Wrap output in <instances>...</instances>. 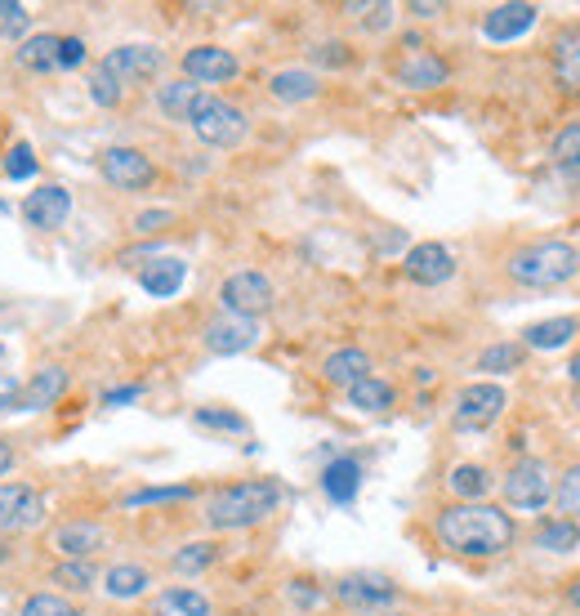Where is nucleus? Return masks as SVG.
I'll list each match as a JSON object with an SVG mask.
<instances>
[{
    "instance_id": "1",
    "label": "nucleus",
    "mask_w": 580,
    "mask_h": 616,
    "mask_svg": "<svg viewBox=\"0 0 580 616\" xmlns=\"http://www.w3.org/2000/svg\"><path fill=\"white\" fill-rule=\"evenodd\" d=\"M518 528L505 510L496 505H446L437 514V541L464 558H492V554H505L514 545Z\"/></svg>"
},
{
    "instance_id": "2",
    "label": "nucleus",
    "mask_w": 580,
    "mask_h": 616,
    "mask_svg": "<svg viewBox=\"0 0 580 616\" xmlns=\"http://www.w3.org/2000/svg\"><path fill=\"white\" fill-rule=\"evenodd\" d=\"M282 505V482L273 478H251V482H232L223 491H214L205 505V523L214 532H242L264 523L273 510Z\"/></svg>"
},
{
    "instance_id": "3",
    "label": "nucleus",
    "mask_w": 580,
    "mask_h": 616,
    "mask_svg": "<svg viewBox=\"0 0 580 616\" xmlns=\"http://www.w3.org/2000/svg\"><path fill=\"white\" fill-rule=\"evenodd\" d=\"M580 273V251L567 241H531L509 255V278L531 291H558Z\"/></svg>"
},
{
    "instance_id": "4",
    "label": "nucleus",
    "mask_w": 580,
    "mask_h": 616,
    "mask_svg": "<svg viewBox=\"0 0 580 616\" xmlns=\"http://www.w3.org/2000/svg\"><path fill=\"white\" fill-rule=\"evenodd\" d=\"M188 126H192L197 139L210 144V148H238V144L246 139V116L232 107V103L214 98V94H205V98L197 103V112H192Z\"/></svg>"
},
{
    "instance_id": "5",
    "label": "nucleus",
    "mask_w": 580,
    "mask_h": 616,
    "mask_svg": "<svg viewBox=\"0 0 580 616\" xmlns=\"http://www.w3.org/2000/svg\"><path fill=\"white\" fill-rule=\"evenodd\" d=\"M505 501L523 514H536L553 501V478L540 460H518L509 473H505Z\"/></svg>"
},
{
    "instance_id": "6",
    "label": "nucleus",
    "mask_w": 580,
    "mask_h": 616,
    "mask_svg": "<svg viewBox=\"0 0 580 616\" xmlns=\"http://www.w3.org/2000/svg\"><path fill=\"white\" fill-rule=\"evenodd\" d=\"M219 300H223V313H232V317H260V313H268L273 309V282L264 278V273H255V269H246V273H232L223 286H219Z\"/></svg>"
},
{
    "instance_id": "7",
    "label": "nucleus",
    "mask_w": 580,
    "mask_h": 616,
    "mask_svg": "<svg viewBox=\"0 0 580 616\" xmlns=\"http://www.w3.org/2000/svg\"><path fill=\"white\" fill-rule=\"evenodd\" d=\"M505 389L500 385H492V380H478V385H464L460 389V398H455V429H464V434H474V429H487V425H496L500 420V411H505Z\"/></svg>"
},
{
    "instance_id": "8",
    "label": "nucleus",
    "mask_w": 580,
    "mask_h": 616,
    "mask_svg": "<svg viewBox=\"0 0 580 616\" xmlns=\"http://www.w3.org/2000/svg\"><path fill=\"white\" fill-rule=\"evenodd\" d=\"M45 519V501H41V491L28 487V482H10V487H0V536H10V532H28Z\"/></svg>"
},
{
    "instance_id": "9",
    "label": "nucleus",
    "mask_w": 580,
    "mask_h": 616,
    "mask_svg": "<svg viewBox=\"0 0 580 616\" xmlns=\"http://www.w3.org/2000/svg\"><path fill=\"white\" fill-rule=\"evenodd\" d=\"M103 67H107L116 81H122V90H126V85L152 81V76L166 67V54H161L157 45H116V50H107Z\"/></svg>"
},
{
    "instance_id": "10",
    "label": "nucleus",
    "mask_w": 580,
    "mask_h": 616,
    "mask_svg": "<svg viewBox=\"0 0 580 616\" xmlns=\"http://www.w3.org/2000/svg\"><path fill=\"white\" fill-rule=\"evenodd\" d=\"M98 166H103V179L112 188H126V192H139V188H148L157 179V166L139 148H107Z\"/></svg>"
},
{
    "instance_id": "11",
    "label": "nucleus",
    "mask_w": 580,
    "mask_h": 616,
    "mask_svg": "<svg viewBox=\"0 0 580 616\" xmlns=\"http://www.w3.org/2000/svg\"><path fill=\"white\" fill-rule=\"evenodd\" d=\"M402 269H407V278L415 286H442V282L455 278V255L446 251L442 241H420V246H411V251H407Z\"/></svg>"
},
{
    "instance_id": "12",
    "label": "nucleus",
    "mask_w": 580,
    "mask_h": 616,
    "mask_svg": "<svg viewBox=\"0 0 580 616\" xmlns=\"http://www.w3.org/2000/svg\"><path fill=\"white\" fill-rule=\"evenodd\" d=\"M335 594L354 612H376V607H389L398 598V585L389 576H376V572H354V576H344L335 585Z\"/></svg>"
},
{
    "instance_id": "13",
    "label": "nucleus",
    "mask_w": 580,
    "mask_h": 616,
    "mask_svg": "<svg viewBox=\"0 0 580 616\" xmlns=\"http://www.w3.org/2000/svg\"><path fill=\"white\" fill-rule=\"evenodd\" d=\"M183 72H188L192 85H223V81H232L242 72V63L219 45H197V50L183 54Z\"/></svg>"
},
{
    "instance_id": "14",
    "label": "nucleus",
    "mask_w": 580,
    "mask_h": 616,
    "mask_svg": "<svg viewBox=\"0 0 580 616\" xmlns=\"http://www.w3.org/2000/svg\"><path fill=\"white\" fill-rule=\"evenodd\" d=\"M255 340H260V326H255L251 317H232V313H223L219 322L205 326V348L219 353V357L246 353V348H255Z\"/></svg>"
},
{
    "instance_id": "15",
    "label": "nucleus",
    "mask_w": 580,
    "mask_h": 616,
    "mask_svg": "<svg viewBox=\"0 0 580 616\" xmlns=\"http://www.w3.org/2000/svg\"><path fill=\"white\" fill-rule=\"evenodd\" d=\"M536 19H540L536 6H527V0H509V6H496V10L483 19V36L496 41V45H505V41H518L523 32H531Z\"/></svg>"
},
{
    "instance_id": "16",
    "label": "nucleus",
    "mask_w": 580,
    "mask_h": 616,
    "mask_svg": "<svg viewBox=\"0 0 580 616\" xmlns=\"http://www.w3.org/2000/svg\"><path fill=\"white\" fill-rule=\"evenodd\" d=\"M72 215V197H67V188H59V184H45V188H36L28 201H23V219L32 223V228H59L63 219Z\"/></svg>"
},
{
    "instance_id": "17",
    "label": "nucleus",
    "mask_w": 580,
    "mask_h": 616,
    "mask_svg": "<svg viewBox=\"0 0 580 616\" xmlns=\"http://www.w3.org/2000/svg\"><path fill=\"white\" fill-rule=\"evenodd\" d=\"M321 376H326V385H335V389H354V385H362V380L371 376V357H367L362 348H335V353L321 362Z\"/></svg>"
},
{
    "instance_id": "18",
    "label": "nucleus",
    "mask_w": 580,
    "mask_h": 616,
    "mask_svg": "<svg viewBox=\"0 0 580 616\" xmlns=\"http://www.w3.org/2000/svg\"><path fill=\"white\" fill-rule=\"evenodd\" d=\"M358 487H362V464L354 456H339V460H330L321 469V491H326L335 505H354Z\"/></svg>"
},
{
    "instance_id": "19",
    "label": "nucleus",
    "mask_w": 580,
    "mask_h": 616,
    "mask_svg": "<svg viewBox=\"0 0 580 616\" xmlns=\"http://www.w3.org/2000/svg\"><path fill=\"white\" fill-rule=\"evenodd\" d=\"M188 282V264L183 260H175V255H157L144 273H139V286L148 291V295H157V300H170V295H179V286Z\"/></svg>"
},
{
    "instance_id": "20",
    "label": "nucleus",
    "mask_w": 580,
    "mask_h": 616,
    "mask_svg": "<svg viewBox=\"0 0 580 616\" xmlns=\"http://www.w3.org/2000/svg\"><path fill=\"white\" fill-rule=\"evenodd\" d=\"M63 394H67V372H59V366H45V372H36L32 385L19 394V407H23V411H45V407H54Z\"/></svg>"
},
{
    "instance_id": "21",
    "label": "nucleus",
    "mask_w": 580,
    "mask_h": 616,
    "mask_svg": "<svg viewBox=\"0 0 580 616\" xmlns=\"http://www.w3.org/2000/svg\"><path fill=\"white\" fill-rule=\"evenodd\" d=\"M398 85L407 90H433V85H446V63L429 50H415L402 67H398Z\"/></svg>"
},
{
    "instance_id": "22",
    "label": "nucleus",
    "mask_w": 580,
    "mask_h": 616,
    "mask_svg": "<svg viewBox=\"0 0 580 616\" xmlns=\"http://www.w3.org/2000/svg\"><path fill=\"white\" fill-rule=\"evenodd\" d=\"M201 98H205L201 85H192L188 76H183V81H166V85L157 90V107H161L170 121H192V112H197Z\"/></svg>"
},
{
    "instance_id": "23",
    "label": "nucleus",
    "mask_w": 580,
    "mask_h": 616,
    "mask_svg": "<svg viewBox=\"0 0 580 616\" xmlns=\"http://www.w3.org/2000/svg\"><path fill=\"white\" fill-rule=\"evenodd\" d=\"M576 331H580L576 317H545V322H536V326L523 331V344L549 353V348H567V344L576 340Z\"/></svg>"
},
{
    "instance_id": "24",
    "label": "nucleus",
    "mask_w": 580,
    "mask_h": 616,
    "mask_svg": "<svg viewBox=\"0 0 580 616\" xmlns=\"http://www.w3.org/2000/svg\"><path fill=\"white\" fill-rule=\"evenodd\" d=\"M446 482H451V491L460 497V505H478L487 491H492V473L483 464H455Z\"/></svg>"
},
{
    "instance_id": "25",
    "label": "nucleus",
    "mask_w": 580,
    "mask_h": 616,
    "mask_svg": "<svg viewBox=\"0 0 580 616\" xmlns=\"http://www.w3.org/2000/svg\"><path fill=\"white\" fill-rule=\"evenodd\" d=\"M553 72H558V85L562 90H576L580 94V28H571L558 50H553Z\"/></svg>"
},
{
    "instance_id": "26",
    "label": "nucleus",
    "mask_w": 580,
    "mask_h": 616,
    "mask_svg": "<svg viewBox=\"0 0 580 616\" xmlns=\"http://www.w3.org/2000/svg\"><path fill=\"white\" fill-rule=\"evenodd\" d=\"M268 90H273V98H282V103H304V98L317 94V76L304 72V67H286V72H277V76L268 81Z\"/></svg>"
},
{
    "instance_id": "27",
    "label": "nucleus",
    "mask_w": 580,
    "mask_h": 616,
    "mask_svg": "<svg viewBox=\"0 0 580 616\" xmlns=\"http://www.w3.org/2000/svg\"><path fill=\"white\" fill-rule=\"evenodd\" d=\"M348 403H354L358 411H389L393 403H398V389L389 385V380H376V376H367L362 385H354V389H348Z\"/></svg>"
},
{
    "instance_id": "28",
    "label": "nucleus",
    "mask_w": 580,
    "mask_h": 616,
    "mask_svg": "<svg viewBox=\"0 0 580 616\" xmlns=\"http://www.w3.org/2000/svg\"><path fill=\"white\" fill-rule=\"evenodd\" d=\"M103 585H107L112 598H139L148 589V572L139 563H116V567H107Z\"/></svg>"
},
{
    "instance_id": "29",
    "label": "nucleus",
    "mask_w": 580,
    "mask_h": 616,
    "mask_svg": "<svg viewBox=\"0 0 580 616\" xmlns=\"http://www.w3.org/2000/svg\"><path fill=\"white\" fill-rule=\"evenodd\" d=\"M152 616H210V598L197 589H166Z\"/></svg>"
},
{
    "instance_id": "30",
    "label": "nucleus",
    "mask_w": 580,
    "mask_h": 616,
    "mask_svg": "<svg viewBox=\"0 0 580 616\" xmlns=\"http://www.w3.org/2000/svg\"><path fill=\"white\" fill-rule=\"evenodd\" d=\"M536 545L549 550V554H571V550L580 545V528H576L571 519H549V523H540Z\"/></svg>"
},
{
    "instance_id": "31",
    "label": "nucleus",
    "mask_w": 580,
    "mask_h": 616,
    "mask_svg": "<svg viewBox=\"0 0 580 616\" xmlns=\"http://www.w3.org/2000/svg\"><path fill=\"white\" fill-rule=\"evenodd\" d=\"M54 545H59L67 558H89V554L103 545V532L89 528V523H72V528H63V532L54 536Z\"/></svg>"
},
{
    "instance_id": "32",
    "label": "nucleus",
    "mask_w": 580,
    "mask_h": 616,
    "mask_svg": "<svg viewBox=\"0 0 580 616\" xmlns=\"http://www.w3.org/2000/svg\"><path fill=\"white\" fill-rule=\"evenodd\" d=\"M19 63L28 72H54L59 67V41L54 36H28L19 45Z\"/></svg>"
},
{
    "instance_id": "33",
    "label": "nucleus",
    "mask_w": 580,
    "mask_h": 616,
    "mask_svg": "<svg viewBox=\"0 0 580 616\" xmlns=\"http://www.w3.org/2000/svg\"><path fill=\"white\" fill-rule=\"evenodd\" d=\"M553 505L562 519H580V464H567V473L553 482Z\"/></svg>"
},
{
    "instance_id": "34",
    "label": "nucleus",
    "mask_w": 580,
    "mask_h": 616,
    "mask_svg": "<svg viewBox=\"0 0 580 616\" xmlns=\"http://www.w3.org/2000/svg\"><path fill=\"white\" fill-rule=\"evenodd\" d=\"M214 558H219V545H214V541H192V545H183V550L175 554V572L197 576V572H205Z\"/></svg>"
},
{
    "instance_id": "35",
    "label": "nucleus",
    "mask_w": 580,
    "mask_h": 616,
    "mask_svg": "<svg viewBox=\"0 0 580 616\" xmlns=\"http://www.w3.org/2000/svg\"><path fill=\"white\" fill-rule=\"evenodd\" d=\"M518 366H523V344H492L478 357V372H496V376L518 372Z\"/></svg>"
},
{
    "instance_id": "36",
    "label": "nucleus",
    "mask_w": 580,
    "mask_h": 616,
    "mask_svg": "<svg viewBox=\"0 0 580 616\" xmlns=\"http://www.w3.org/2000/svg\"><path fill=\"white\" fill-rule=\"evenodd\" d=\"M170 501H192V487H144V491H130L126 505L139 510V505H170Z\"/></svg>"
},
{
    "instance_id": "37",
    "label": "nucleus",
    "mask_w": 580,
    "mask_h": 616,
    "mask_svg": "<svg viewBox=\"0 0 580 616\" xmlns=\"http://www.w3.org/2000/svg\"><path fill=\"white\" fill-rule=\"evenodd\" d=\"M89 98H94L98 107H116V103H122V81H116L103 63L89 72Z\"/></svg>"
},
{
    "instance_id": "38",
    "label": "nucleus",
    "mask_w": 580,
    "mask_h": 616,
    "mask_svg": "<svg viewBox=\"0 0 580 616\" xmlns=\"http://www.w3.org/2000/svg\"><path fill=\"white\" fill-rule=\"evenodd\" d=\"M54 581L67 585V589H89V585L98 581V572H94L89 558H72V563H59V567H54Z\"/></svg>"
},
{
    "instance_id": "39",
    "label": "nucleus",
    "mask_w": 580,
    "mask_h": 616,
    "mask_svg": "<svg viewBox=\"0 0 580 616\" xmlns=\"http://www.w3.org/2000/svg\"><path fill=\"white\" fill-rule=\"evenodd\" d=\"M553 161H558V170H567L571 161H580V121H571V126H562L558 135H553Z\"/></svg>"
},
{
    "instance_id": "40",
    "label": "nucleus",
    "mask_w": 580,
    "mask_h": 616,
    "mask_svg": "<svg viewBox=\"0 0 580 616\" xmlns=\"http://www.w3.org/2000/svg\"><path fill=\"white\" fill-rule=\"evenodd\" d=\"M197 429H219V434H246V420L238 411H219V407H201L197 416Z\"/></svg>"
},
{
    "instance_id": "41",
    "label": "nucleus",
    "mask_w": 580,
    "mask_h": 616,
    "mask_svg": "<svg viewBox=\"0 0 580 616\" xmlns=\"http://www.w3.org/2000/svg\"><path fill=\"white\" fill-rule=\"evenodd\" d=\"M23 616H81V612L63 594H32L28 607H23Z\"/></svg>"
},
{
    "instance_id": "42",
    "label": "nucleus",
    "mask_w": 580,
    "mask_h": 616,
    "mask_svg": "<svg viewBox=\"0 0 580 616\" xmlns=\"http://www.w3.org/2000/svg\"><path fill=\"white\" fill-rule=\"evenodd\" d=\"M28 6H19V0H0V36H10V41H19L23 32H28Z\"/></svg>"
},
{
    "instance_id": "43",
    "label": "nucleus",
    "mask_w": 580,
    "mask_h": 616,
    "mask_svg": "<svg viewBox=\"0 0 580 616\" xmlns=\"http://www.w3.org/2000/svg\"><path fill=\"white\" fill-rule=\"evenodd\" d=\"M6 175H10V179H32V175H36V157H32V148H28V144H19V148L10 153Z\"/></svg>"
},
{
    "instance_id": "44",
    "label": "nucleus",
    "mask_w": 580,
    "mask_h": 616,
    "mask_svg": "<svg viewBox=\"0 0 580 616\" xmlns=\"http://www.w3.org/2000/svg\"><path fill=\"white\" fill-rule=\"evenodd\" d=\"M85 63V41L81 36H63L59 41V67H81Z\"/></svg>"
},
{
    "instance_id": "45",
    "label": "nucleus",
    "mask_w": 580,
    "mask_h": 616,
    "mask_svg": "<svg viewBox=\"0 0 580 616\" xmlns=\"http://www.w3.org/2000/svg\"><path fill=\"white\" fill-rule=\"evenodd\" d=\"M144 398V385H126V389H107L103 394V407H126V403H139Z\"/></svg>"
},
{
    "instance_id": "46",
    "label": "nucleus",
    "mask_w": 580,
    "mask_h": 616,
    "mask_svg": "<svg viewBox=\"0 0 580 616\" xmlns=\"http://www.w3.org/2000/svg\"><path fill=\"white\" fill-rule=\"evenodd\" d=\"M170 219H175L170 210H144V215L135 219V228H139V232H157V228H166Z\"/></svg>"
},
{
    "instance_id": "47",
    "label": "nucleus",
    "mask_w": 580,
    "mask_h": 616,
    "mask_svg": "<svg viewBox=\"0 0 580 616\" xmlns=\"http://www.w3.org/2000/svg\"><path fill=\"white\" fill-rule=\"evenodd\" d=\"M367 14H371V19H367V28H371V32H380V28H389V23H393V6H367Z\"/></svg>"
},
{
    "instance_id": "48",
    "label": "nucleus",
    "mask_w": 580,
    "mask_h": 616,
    "mask_svg": "<svg viewBox=\"0 0 580 616\" xmlns=\"http://www.w3.org/2000/svg\"><path fill=\"white\" fill-rule=\"evenodd\" d=\"M313 59H321V63H348V50L344 45H321V50H313Z\"/></svg>"
},
{
    "instance_id": "49",
    "label": "nucleus",
    "mask_w": 580,
    "mask_h": 616,
    "mask_svg": "<svg viewBox=\"0 0 580 616\" xmlns=\"http://www.w3.org/2000/svg\"><path fill=\"white\" fill-rule=\"evenodd\" d=\"M19 394H23V389H14V385H6V389H0V411L19 407Z\"/></svg>"
},
{
    "instance_id": "50",
    "label": "nucleus",
    "mask_w": 580,
    "mask_h": 616,
    "mask_svg": "<svg viewBox=\"0 0 580 616\" xmlns=\"http://www.w3.org/2000/svg\"><path fill=\"white\" fill-rule=\"evenodd\" d=\"M411 14H415V19H433V14H442V6H433V0H429V6H424V0H415Z\"/></svg>"
},
{
    "instance_id": "51",
    "label": "nucleus",
    "mask_w": 580,
    "mask_h": 616,
    "mask_svg": "<svg viewBox=\"0 0 580 616\" xmlns=\"http://www.w3.org/2000/svg\"><path fill=\"white\" fill-rule=\"evenodd\" d=\"M10 464H14V447H10V442H0V478L10 473Z\"/></svg>"
},
{
    "instance_id": "52",
    "label": "nucleus",
    "mask_w": 580,
    "mask_h": 616,
    "mask_svg": "<svg viewBox=\"0 0 580 616\" xmlns=\"http://www.w3.org/2000/svg\"><path fill=\"white\" fill-rule=\"evenodd\" d=\"M317 589H304V581H295V603H317Z\"/></svg>"
},
{
    "instance_id": "53",
    "label": "nucleus",
    "mask_w": 580,
    "mask_h": 616,
    "mask_svg": "<svg viewBox=\"0 0 580 616\" xmlns=\"http://www.w3.org/2000/svg\"><path fill=\"white\" fill-rule=\"evenodd\" d=\"M567 376H571V385H576V389H580V353H576V357H571V362H567Z\"/></svg>"
},
{
    "instance_id": "54",
    "label": "nucleus",
    "mask_w": 580,
    "mask_h": 616,
    "mask_svg": "<svg viewBox=\"0 0 580 616\" xmlns=\"http://www.w3.org/2000/svg\"><path fill=\"white\" fill-rule=\"evenodd\" d=\"M567 603H571V607H580V581H571V589H567Z\"/></svg>"
},
{
    "instance_id": "55",
    "label": "nucleus",
    "mask_w": 580,
    "mask_h": 616,
    "mask_svg": "<svg viewBox=\"0 0 580 616\" xmlns=\"http://www.w3.org/2000/svg\"><path fill=\"white\" fill-rule=\"evenodd\" d=\"M562 175H580V161H571V166H567V170H562Z\"/></svg>"
},
{
    "instance_id": "56",
    "label": "nucleus",
    "mask_w": 580,
    "mask_h": 616,
    "mask_svg": "<svg viewBox=\"0 0 580 616\" xmlns=\"http://www.w3.org/2000/svg\"><path fill=\"white\" fill-rule=\"evenodd\" d=\"M0 210H6V201H0Z\"/></svg>"
},
{
    "instance_id": "57",
    "label": "nucleus",
    "mask_w": 580,
    "mask_h": 616,
    "mask_svg": "<svg viewBox=\"0 0 580 616\" xmlns=\"http://www.w3.org/2000/svg\"><path fill=\"white\" fill-rule=\"evenodd\" d=\"M0 357H6V348H0Z\"/></svg>"
}]
</instances>
